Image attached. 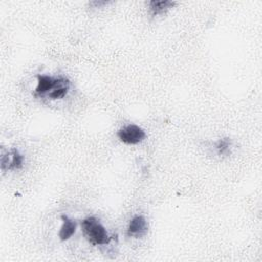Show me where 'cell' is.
<instances>
[{
	"label": "cell",
	"instance_id": "6da1fadb",
	"mask_svg": "<svg viewBox=\"0 0 262 262\" xmlns=\"http://www.w3.org/2000/svg\"><path fill=\"white\" fill-rule=\"evenodd\" d=\"M81 227L85 237L93 246L106 245L112 239L104 226L93 216L85 218L81 223Z\"/></svg>",
	"mask_w": 262,
	"mask_h": 262
},
{
	"label": "cell",
	"instance_id": "52a82bcc",
	"mask_svg": "<svg viewBox=\"0 0 262 262\" xmlns=\"http://www.w3.org/2000/svg\"><path fill=\"white\" fill-rule=\"evenodd\" d=\"M148 5H149V10H150L151 14L158 15V14L164 13L169 8H172L175 5V2L169 1V0H163V1L152 0V1L148 2Z\"/></svg>",
	"mask_w": 262,
	"mask_h": 262
},
{
	"label": "cell",
	"instance_id": "3957f363",
	"mask_svg": "<svg viewBox=\"0 0 262 262\" xmlns=\"http://www.w3.org/2000/svg\"><path fill=\"white\" fill-rule=\"evenodd\" d=\"M66 78H52L47 75H38L37 76V87L35 89V95L41 96L47 92H51L57 86H59Z\"/></svg>",
	"mask_w": 262,
	"mask_h": 262
},
{
	"label": "cell",
	"instance_id": "ba28073f",
	"mask_svg": "<svg viewBox=\"0 0 262 262\" xmlns=\"http://www.w3.org/2000/svg\"><path fill=\"white\" fill-rule=\"evenodd\" d=\"M69 89H70V82L68 79H66L59 86H57L55 89H53L51 92H49L48 96L51 99L63 98L67 95Z\"/></svg>",
	"mask_w": 262,
	"mask_h": 262
},
{
	"label": "cell",
	"instance_id": "5b68a950",
	"mask_svg": "<svg viewBox=\"0 0 262 262\" xmlns=\"http://www.w3.org/2000/svg\"><path fill=\"white\" fill-rule=\"evenodd\" d=\"M148 225L146 219L142 215L134 216L128 225L127 235L131 237H140L147 232Z\"/></svg>",
	"mask_w": 262,
	"mask_h": 262
},
{
	"label": "cell",
	"instance_id": "277c9868",
	"mask_svg": "<svg viewBox=\"0 0 262 262\" xmlns=\"http://www.w3.org/2000/svg\"><path fill=\"white\" fill-rule=\"evenodd\" d=\"M24 157L16 148H12L9 154L2 155L1 157V169L5 170H18L23 168Z\"/></svg>",
	"mask_w": 262,
	"mask_h": 262
},
{
	"label": "cell",
	"instance_id": "7a4b0ae2",
	"mask_svg": "<svg viewBox=\"0 0 262 262\" xmlns=\"http://www.w3.org/2000/svg\"><path fill=\"white\" fill-rule=\"evenodd\" d=\"M117 136L123 143L133 145L141 142L145 138L146 134L139 126L130 124L121 128L117 132Z\"/></svg>",
	"mask_w": 262,
	"mask_h": 262
},
{
	"label": "cell",
	"instance_id": "9c48e42d",
	"mask_svg": "<svg viewBox=\"0 0 262 262\" xmlns=\"http://www.w3.org/2000/svg\"><path fill=\"white\" fill-rule=\"evenodd\" d=\"M230 146H231V141L229 138H222L219 139L216 142L215 148L218 152L219 156H227L230 154Z\"/></svg>",
	"mask_w": 262,
	"mask_h": 262
},
{
	"label": "cell",
	"instance_id": "8992f818",
	"mask_svg": "<svg viewBox=\"0 0 262 262\" xmlns=\"http://www.w3.org/2000/svg\"><path fill=\"white\" fill-rule=\"evenodd\" d=\"M60 218L62 220V225L59 229L58 237L60 241L64 242V241H68L70 237H72V235L76 232L77 223H76V221L70 219L66 215H61Z\"/></svg>",
	"mask_w": 262,
	"mask_h": 262
}]
</instances>
